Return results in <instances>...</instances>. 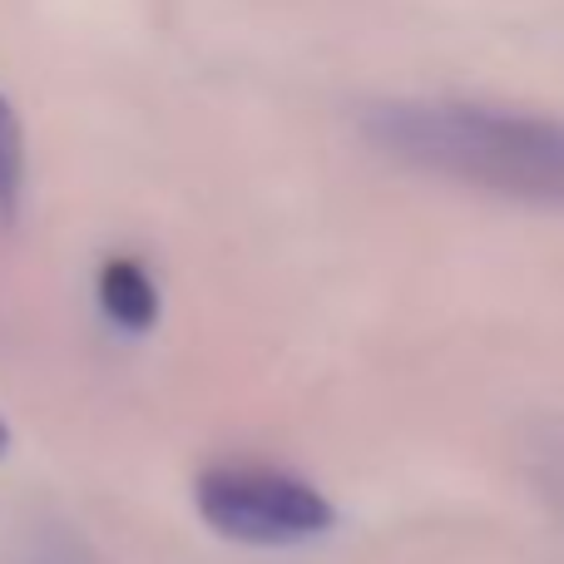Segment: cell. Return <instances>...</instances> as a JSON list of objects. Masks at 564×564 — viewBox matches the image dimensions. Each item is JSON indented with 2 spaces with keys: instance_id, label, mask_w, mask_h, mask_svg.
Segmentation results:
<instances>
[{
  "instance_id": "6da1fadb",
  "label": "cell",
  "mask_w": 564,
  "mask_h": 564,
  "mask_svg": "<svg viewBox=\"0 0 564 564\" xmlns=\"http://www.w3.org/2000/svg\"><path fill=\"white\" fill-rule=\"evenodd\" d=\"M361 134L391 164L564 214V124L480 99H381Z\"/></svg>"
},
{
  "instance_id": "7a4b0ae2",
  "label": "cell",
  "mask_w": 564,
  "mask_h": 564,
  "mask_svg": "<svg viewBox=\"0 0 564 564\" xmlns=\"http://www.w3.org/2000/svg\"><path fill=\"white\" fill-rule=\"evenodd\" d=\"M194 510L218 540L243 550H297L337 525V506L307 476L253 460L208 466L194 480Z\"/></svg>"
},
{
  "instance_id": "3957f363",
  "label": "cell",
  "mask_w": 564,
  "mask_h": 564,
  "mask_svg": "<svg viewBox=\"0 0 564 564\" xmlns=\"http://www.w3.org/2000/svg\"><path fill=\"white\" fill-rule=\"evenodd\" d=\"M95 302H99L109 327L124 332V337H144V332L159 322V312H164L154 273L129 253L105 258V268H99V278H95Z\"/></svg>"
},
{
  "instance_id": "277c9868",
  "label": "cell",
  "mask_w": 564,
  "mask_h": 564,
  "mask_svg": "<svg viewBox=\"0 0 564 564\" xmlns=\"http://www.w3.org/2000/svg\"><path fill=\"white\" fill-rule=\"evenodd\" d=\"M20 198H25V129L0 95V224H15Z\"/></svg>"
},
{
  "instance_id": "5b68a950",
  "label": "cell",
  "mask_w": 564,
  "mask_h": 564,
  "mask_svg": "<svg viewBox=\"0 0 564 564\" xmlns=\"http://www.w3.org/2000/svg\"><path fill=\"white\" fill-rule=\"evenodd\" d=\"M20 564H75V560H65V555H35V560H20Z\"/></svg>"
},
{
  "instance_id": "8992f818",
  "label": "cell",
  "mask_w": 564,
  "mask_h": 564,
  "mask_svg": "<svg viewBox=\"0 0 564 564\" xmlns=\"http://www.w3.org/2000/svg\"><path fill=\"white\" fill-rule=\"evenodd\" d=\"M10 451V426H6V416H0V456Z\"/></svg>"
}]
</instances>
